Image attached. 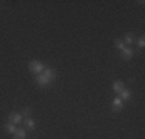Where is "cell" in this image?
<instances>
[{"mask_svg": "<svg viewBox=\"0 0 145 139\" xmlns=\"http://www.w3.org/2000/svg\"><path fill=\"white\" fill-rule=\"evenodd\" d=\"M5 131H6L8 134H14L16 131H17V127H16V124L6 122V124H5Z\"/></svg>", "mask_w": 145, "mask_h": 139, "instance_id": "30bf717a", "label": "cell"}, {"mask_svg": "<svg viewBox=\"0 0 145 139\" xmlns=\"http://www.w3.org/2000/svg\"><path fill=\"white\" fill-rule=\"evenodd\" d=\"M22 121H23V116L20 114V111H11L8 114V122H11V124L19 125V124H22Z\"/></svg>", "mask_w": 145, "mask_h": 139, "instance_id": "3957f363", "label": "cell"}, {"mask_svg": "<svg viewBox=\"0 0 145 139\" xmlns=\"http://www.w3.org/2000/svg\"><path fill=\"white\" fill-rule=\"evenodd\" d=\"M119 97H120V100H122V102H128V100L131 99V91H130V90H127V88H123L122 91H120Z\"/></svg>", "mask_w": 145, "mask_h": 139, "instance_id": "ba28073f", "label": "cell"}, {"mask_svg": "<svg viewBox=\"0 0 145 139\" xmlns=\"http://www.w3.org/2000/svg\"><path fill=\"white\" fill-rule=\"evenodd\" d=\"M28 68H29V71L33 73V74H42L43 73V70H45V65H43V62H40V60H31L29 64H28Z\"/></svg>", "mask_w": 145, "mask_h": 139, "instance_id": "6da1fadb", "label": "cell"}, {"mask_svg": "<svg viewBox=\"0 0 145 139\" xmlns=\"http://www.w3.org/2000/svg\"><path fill=\"white\" fill-rule=\"evenodd\" d=\"M136 40H137V47H139V48H144L145 47V37L144 36H140L139 39H136Z\"/></svg>", "mask_w": 145, "mask_h": 139, "instance_id": "5bb4252c", "label": "cell"}, {"mask_svg": "<svg viewBox=\"0 0 145 139\" xmlns=\"http://www.w3.org/2000/svg\"><path fill=\"white\" fill-rule=\"evenodd\" d=\"M36 121L34 119H31V117H26L25 119V128L26 130H34V128H36Z\"/></svg>", "mask_w": 145, "mask_h": 139, "instance_id": "8fae6325", "label": "cell"}, {"mask_svg": "<svg viewBox=\"0 0 145 139\" xmlns=\"http://www.w3.org/2000/svg\"><path fill=\"white\" fill-rule=\"evenodd\" d=\"M133 56H134V50L130 47H125L120 51V59L122 60H130V59H133Z\"/></svg>", "mask_w": 145, "mask_h": 139, "instance_id": "5b68a950", "label": "cell"}, {"mask_svg": "<svg viewBox=\"0 0 145 139\" xmlns=\"http://www.w3.org/2000/svg\"><path fill=\"white\" fill-rule=\"evenodd\" d=\"M114 45H116V48H117L119 51H122L123 48L127 47V45L123 43V40H122V39H116V40H114Z\"/></svg>", "mask_w": 145, "mask_h": 139, "instance_id": "4fadbf2b", "label": "cell"}, {"mask_svg": "<svg viewBox=\"0 0 145 139\" xmlns=\"http://www.w3.org/2000/svg\"><path fill=\"white\" fill-rule=\"evenodd\" d=\"M123 104H125V102H122V100H120V97L116 96L114 99L111 100V110L114 111V113H119V111L123 110Z\"/></svg>", "mask_w": 145, "mask_h": 139, "instance_id": "277c9868", "label": "cell"}, {"mask_svg": "<svg viewBox=\"0 0 145 139\" xmlns=\"http://www.w3.org/2000/svg\"><path fill=\"white\" fill-rule=\"evenodd\" d=\"M122 40H123V43H125V45H133L134 42H136V36H134L133 33H127L125 37H123Z\"/></svg>", "mask_w": 145, "mask_h": 139, "instance_id": "9c48e42d", "label": "cell"}, {"mask_svg": "<svg viewBox=\"0 0 145 139\" xmlns=\"http://www.w3.org/2000/svg\"><path fill=\"white\" fill-rule=\"evenodd\" d=\"M28 138V130L26 128H17L14 133V139H26Z\"/></svg>", "mask_w": 145, "mask_h": 139, "instance_id": "8992f818", "label": "cell"}, {"mask_svg": "<svg viewBox=\"0 0 145 139\" xmlns=\"http://www.w3.org/2000/svg\"><path fill=\"white\" fill-rule=\"evenodd\" d=\"M20 114H22L23 117H29V114H31V108H23L22 111H20Z\"/></svg>", "mask_w": 145, "mask_h": 139, "instance_id": "9a60e30c", "label": "cell"}, {"mask_svg": "<svg viewBox=\"0 0 145 139\" xmlns=\"http://www.w3.org/2000/svg\"><path fill=\"white\" fill-rule=\"evenodd\" d=\"M43 74H46L48 76V77H51V79H53V81H54V79H56V70H54V68H45L43 70Z\"/></svg>", "mask_w": 145, "mask_h": 139, "instance_id": "7c38bea8", "label": "cell"}, {"mask_svg": "<svg viewBox=\"0 0 145 139\" xmlns=\"http://www.w3.org/2000/svg\"><path fill=\"white\" fill-rule=\"evenodd\" d=\"M123 88H125V83H123L122 81H116L114 83H113V91H114L117 96L120 94V91H122Z\"/></svg>", "mask_w": 145, "mask_h": 139, "instance_id": "52a82bcc", "label": "cell"}, {"mask_svg": "<svg viewBox=\"0 0 145 139\" xmlns=\"http://www.w3.org/2000/svg\"><path fill=\"white\" fill-rule=\"evenodd\" d=\"M53 82H54L53 79L48 77L46 74H43V73H42V74H37V76H36V83H37L39 87H42V88H45V87H48V85H51Z\"/></svg>", "mask_w": 145, "mask_h": 139, "instance_id": "7a4b0ae2", "label": "cell"}]
</instances>
